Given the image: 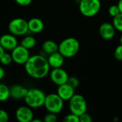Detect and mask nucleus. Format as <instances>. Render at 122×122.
I'll list each match as a JSON object with an SVG mask.
<instances>
[{"label":"nucleus","instance_id":"4be33fe9","mask_svg":"<svg viewBox=\"0 0 122 122\" xmlns=\"http://www.w3.org/2000/svg\"><path fill=\"white\" fill-rule=\"evenodd\" d=\"M108 13H109V14L111 16H112V17L114 18V17H115L116 16H117L118 14H119L121 12H120V10H119V9L117 4V5L114 4V5H112V6H110L109 7Z\"/></svg>","mask_w":122,"mask_h":122},{"label":"nucleus","instance_id":"b1692460","mask_svg":"<svg viewBox=\"0 0 122 122\" xmlns=\"http://www.w3.org/2000/svg\"><path fill=\"white\" fill-rule=\"evenodd\" d=\"M57 121V116L56 114L51 113V112H48L46 114L43 119V122H56Z\"/></svg>","mask_w":122,"mask_h":122},{"label":"nucleus","instance_id":"1a4fd4ad","mask_svg":"<svg viewBox=\"0 0 122 122\" xmlns=\"http://www.w3.org/2000/svg\"><path fill=\"white\" fill-rule=\"evenodd\" d=\"M49 76L51 81L54 84L59 86L65 83H67L69 76L66 70L60 67V68L53 69L49 72Z\"/></svg>","mask_w":122,"mask_h":122},{"label":"nucleus","instance_id":"f704fd0d","mask_svg":"<svg viewBox=\"0 0 122 122\" xmlns=\"http://www.w3.org/2000/svg\"><path fill=\"white\" fill-rule=\"evenodd\" d=\"M0 107H1V102H0Z\"/></svg>","mask_w":122,"mask_h":122},{"label":"nucleus","instance_id":"0eeeda50","mask_svg":"<svg viewBox=\"0 0 122 122\" xmlns=\"http://www.w3.org/2000/svg\"><path fill=\"white\" fill-rule=\"evenodd\" d=\"M8 30L9 33L16 36H24L29 31L28 21L22 18L13 19L8 24Z\"/></svg>","mask_w":122,"mask_h":122},{"label":"nucleus","instance_id":"aec40b11","mask_svg":"<svg viewBox=\"0 0 122 122\" xmlns=\"http://www.w3.org/2000/svg\"><path fill=\"white\" fill-rule=\"evenodd\" d=\"M112 24L115 27L116 30L122 32V13H120L119 14L113 18Z\"/></svg>","mask_w":122,"mask_h":122},{"label":"nucleus","instance_id":"cd10ccee","mask_svg":"<svg viewBox=\"0 0 122 122\" xmlns=\"http://www.w3.org/2000/svg\"><path fill=\"white\" fill-rule=\"evenodd\" d=\"M9 119V117L8 113L4 110L0 109V122H7Z\"/></svg>","mask_w":122,"mask_h":122},{"label":"nucleus","instance_id":"f257e3e1","mask_svg":"<svg viewBox=\"0 0 122 122\" xmlns=\"http://www.w3.org/2000/svg\"><path fill=\"white\" fill-rule=\"evenodd\" d=\"M50 68L47 59L40 54L30 56L24 64V69L26 74L36 79L45 78L49 74Z\"/></svg>","mask_w":122,"mask_h":122},{"label":"nucleus","instance_id":"20e7f679","mask_svg":"<svg viewBox=\"0 0 122 122\" xmlns=\"http://www.w3.org/2000/svg\"><path fill=\"white\" fill-rule=\"evenodd\" d=\"M101 0H80L79 9L80 13L86 17L96 16L101 10Z\"/></svg>","mask_w":122,"mask_h":122},{"label":"nucleus","instance_id":"9b49d317","mask_svg":"<svg viewBox=\"0 0 122 122\" xmlns=\"http://www.w3.org/2000/svg\"><path fill=\"white\" fill-rule=\"evenodd\" d=\"M1 46L7 51H12L16 46H18V40L16 36L9 34H5L0 36Z\"/></svg>","mask_w":122,"mask_h":122},{"label":"nucleus","instance_id":"ddd939ff","mask_svg":"<svg viewBox=\"0 0 122 122\" xmlns=\"http://www.w3.org/2000/svg\"><path fill=\"white\" fill-rule=\"evenodd\" d=\"M56 94L64 101H69V99L74 95L75 89L73 88L68 83H65L64 84L58 86Z\"/></svg>","mask_w":122,"mask_h":122},{"label":"nucleus","instance_id":"a211bd4d","mask_svg":"<svg viewBox=\"0 0 122 122\" xmlns=\"http://www.w3.org/2000/svg\"><path fill=\"white\" fill-rule=\"evenodd\" d=\"M36 44V39L32 36H24L20 42V45L23 46L24 47H25L28 49H31L34 48Z\"/></svg>","mask_w":122,"mask_h":122},{"label":"nucleus","instance_id":"2eb2a0df","mask_svg":"<svg viewBox=\"0 0 122 122\" xmlns=\"http://www.w3.org/2000/svg\"><path fill=\"white\" fill-rule=\"evenodd\" d=\"M27 92L28 89L26 87L19 84H15L10 87V97L14 100L24 99Z\"/></svg>","mask_w":122,"mask_h":122},{"label":"nucleus","instance_id":"473e14b6","mask_svg":"<svg viewBox=\"0 0 122 122\" xmlns=\"http://www.w3.org/2000/svg\"><path fill=\"white\" fill-rule=\"evenodd\" d=\"M43 120L41 119H33V120L31 121V122H42Z\"/></svg>","mask_w":122,"mask_h":122},{"label":"nucleus","instance_id":"72a5a7b5","mask_svg":"<svg viewBox=\"0 0 122 122\" xmlns=\"http://www.w3.org/2000/svg\"><path fill=\"white\" fill-rule=\"evenodd\" d=\"M120 44H122V35H121V36H120Z\"/></svg>","mask_w":122,"mask_h":122},{"label":"nucleus","instance_id":"7ed1b4c3","mask_svg":"<svg viewBox=\"0 0 122 122\" xmlns=\"http://www.w3.org/2000/svg\"><path fill=\"white\" fill-rule=\"evenodd\" d=\"M80 48L78 39L74 37H68L59 44L58 51L65 57L71 58L77 54Z\"/></svg>","mask_w":122,"mask_h":122},{"label":"nucleus","instance_id":"f3484780","mask_svg":"<svg viewBox=\"0 0 122 122\" xmlns=\"http://www.w3.org/2000/svg\"><path fill=\"white\" fill-rule=\"evenodd\" d=\"M41 48L44 53L47 54H51L58 51L59 44H57L56 42H55L53 40H46L42 44Z\"/></svg>","mask_w":122,"mask_h":122},{"label":"nucleus","instance_id":"393cba45","mask_svg":"<svg viewBox=\"0 0 122 122\" xmlns=\"http://www.w3.org/2000/svg\"><path fill=\"white\" fill-rule=\"evenodd\" d=\"M67 83L71 85L73 88L76 89L79 86V80L77 77L76 76H69Z\"/></svg>","mask_w":122,"mask_h":122},{"label":"nucleus","instance_id":"9d476101","mask_svg":"<svg viewBox=\"0 0 122 122\" xmlns=\"http://www.w3.org/2000/svg\"><path fill=\"white\" fill-rule=\"evenodd\" d=\"M15 117L19 122H31L34 119V112L29 106H21L16 109Z\"/></svg>","mask_w":122,"mask_h":122},{"label":"nucleus","instance_id":"39448f33","mask_svg":"<svg viewBox=\"0 0 122 122\" xmlns=\"http://www.w3.org/2000/svg\"><path fill=\"white\" fill-rule=\"evenodd\" d=\"M64 106V101L56 94L51 93L46 96L44 107L48 112L59 114Z\"/></svg>","mask_w":122,"mask_h":122},{"label":"nucleus","instance_id":"c756f323","mask_svg":"<svg viewBox=\"0 0 122 122\" xmlns=\"http://www.w3.org/2000/svg\"><path fill=\"white\" fill-rule=\"evenodd\" d=\"M4 76H5V71L3 67L0 66V80L4 79Z\"/></svg>","mask_w":122,"mask_h":122},{"label":"nucleus","instance_id":"7c9ffc66","mask_svg":"<svg viewBox=\"0 0 122 122\" xmlns=\"http://www.w3.org/2000/svg\"><path fill=\"white\" fill-rule=\"evenodd\" d=\"M117 6H118L119 9V10H120V12L122 13V0H119Z\"/></svg>","mask_w":122,"mask_h":122},{"label":"nucleus","instance_id":"a878e982","mask_svg":"<svg viewBox=\"0 0 122 122\" xmlns=\"http://www.w3.org/2000/svg\"><path fill=\"white\" fill-rule=\"evenodd\" d=\"M114 55L118 61H122V44H120V45L117 46L114 50Z\"/></svg>","mask_w":122,"mask_h":122},{"label":"nucleus","instance_id":"dca6fc26","mask_svg":"<svg viewBox=\"0 0 122 122\" xmlns=\"http://www.w3.org/2000/svg\"><path fill=\"white\" fill-rule=\"evenodd\" d=\"M28 27L29 31L31 33L38 34L43 31L44 28V24L41 19L34 17L28 21Z\"/></svg>","mask_w":122,"mask_h":122},{"label":"nucleus","instance_id":"6e6552de","mask_svg":"<svg viewBox=\"0 0 122 122\" xmlns=\"http://www.w3.org/2000/svg\"><path fill=\"white\" fill-rule=\"evenodd\" d=\"M13 61L17 64H24L30 57L29 49L24 47L21 45L16 46L11 53Z\"/></svg>","mask_w":122,"mask_h":122},{"label":"nucleus","instance_id":"5701e85b","mask_svg":"<svg viewBox=\"0 0 122 122\" xmlns=\"http://www.w3.org/2000/svg\"><path fill=\"white\" fill-rule=\"evenodd\" d=\"M64 122H79V117L70 112V114L65 116L64 118Z\"/></svg>","mask_w":122,"mask_h":122},{"label":"nucleus","instance_id":"bb28decb","mask_svg":"<svg viewBox=\"0 0 122 122\" xmlns=\"http://www.w3.org/2000/svg\"><path fill=\"white\" fill-rule=\"evenodd\" d=\"M92 118L90 114H87L86 112L84 113L83 114L79 116V122H92Z\"/></svg>","mask_w":122,"mask_h":122},{"label":"nucleus","instance_id":"c85d7f7f","mask_svg":"<svg viewBox=\"0 0 122 122\" xmlns=\"http://www.w3.org/2000/svg\"><path fill=\"white\" fill-rule=\"evenodd\" d=\"M14 1L17 4L22 6H26L32 2V0H14Z\"/></svg>","mask_w":122,"mask_h":122},{"label":"nucleus","instance_id":"423d86ee","mask_svg":"<svg viewBox=\"0 0 122 122\" xmlns=\"http://www.w3.org/2000/svg\"><path fill=\"white\" fill-rule=\"evenodd\" d=\"M69 108L70 112L79 117L80 115L86 112V100L81 94H74V95L69 101Z\"/></svg>","mask_w":122,"mask_h":122},{"label":"nucleus","instance_id":"f8f14e48","mask_svg":"<svg viewBox=\"0 0 122 122\" xmlns=\"http://www.w3.org/2000/svg\"><path fill=\"white\" fill-rule=\"evenodd\" d=\"M99 33L102 39L105 40H110L115 36L116 29L113 24L109 22H104L99 26Z\"/></svg>","mask_w":122,"mask_h":122},{"label":"nucleus","instance_id":"412c9836","mask_svg":"<svg viewBox=\"0 0 122 122\" xmlns=\"http://www.w3.org/2000/svg\"><path fill=\"white\" fill-rule=\"evenodd\" d=\"M12 61H13V59H12L11 54L6 53V52H4L0 58V63L4 66L9 65Z\"/></svg>","mask_w":122,"mask_h":122},{"label":"nucleus","instance_id":"4468645a","mask_svg":"<svg viewBox=\"0 0 122 122\" xmlns=\"http://www.w3.org/2000/svg\"><path fill=\"white\" fill-rule=\"evenodd\" d=\"M64 56L59 51L54 52L51 54H49V57L47 59L49 64L51 68H60L63 66L64 63Z\"/></svg>","mask_w":122,"mask_h":122},{"label":"nucleus","instance_id":"6ab92c4d","mask_svg":"<svg viewBox=\"0 0 122 122\" xmlns=\"http://www.w3.org/2000/svg\"><path fill=\"white\" fill-rule=\"evenodd\" d=\"M10 97V88L4 84H0V102L6 101Z\"/></svg>","mask_w":122,"mask_h":122},{"label":"nucleus","instance_id":"f03ea898","mask_svg":"<svg viewBox=\"0 0 122 122\" xmlns=\"http://www.w3.org/2000/svg\"><path fill=\"white\" fill-rule=\"evenodd\" d=\"M46 96L42 90L38 88H31L28 89L24 100L26 105L31 109H38L44 107Z\"/></svg>","mask_w":122,"mask_h":122},{"label":"nucleus","instance_id":"2f4dec72","mask_svg":"<svg viewBox=\"0 0 122 122\" xmlns=\"http://www.w3.org/2000/svg\"><path fill=\"white\" fill-rule=\"evenodd\" d=\"M5 52V49L1 46V44H0V58H1V56L3 55V54Z\"/></svg>","mask_w":122,"mask_h":122}]
</instances>
